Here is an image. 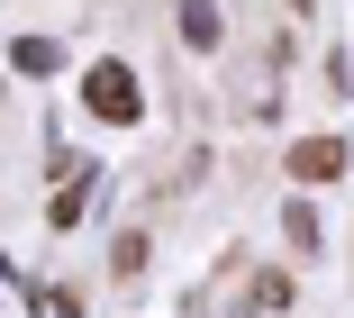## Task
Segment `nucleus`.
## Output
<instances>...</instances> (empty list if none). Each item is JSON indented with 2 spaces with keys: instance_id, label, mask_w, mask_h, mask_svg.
Segmentation results:
<instances>
[{
  "instance_id": "obj_2",
  "label": "nucleus",
  "mask_w": 354,
  "mask_h": 318,
  "mask_svg": "<svg viewBox=\"0 0 354 318\" xmlns=\"http://www.w3.org/2000/svg\"><path fill=\"white\" fill-rule=\"evenodd\" d=\"M182 37L209 55V46H218V0H182Z\"/></svg>"
},
{
  "instance_id": "obj_3",
  "label": "nucleus",
  "mask_w": 354,
  "mask_h": 318,
  "mask_svg": "<svg viewBox=\"0 0 354 318\" xmlns=\"http://www.w3.org/2000/svg\"><path fill=\"white\" fill-rule=\"evenodd\" d=\"M336 164H345V145H336V136H309V145H300V173H309V182H327Z\"/></svg>"
},
{
  "instance_id": "obj_1",
  "label": "nucleus",
  "mask_w": 354,
  "mask_h": 318,
  "mask_svg": "<svg viewBox=\"0 0 354 318\" xmlns=\"http://www.w3.org/2000/svg\"><path fill=\"white\" fill-rule=\"evenodd\" d=\"M91 109H100V118H136V82H127V64H100V73H91Z\"/></svg>"
}]
</instances>
